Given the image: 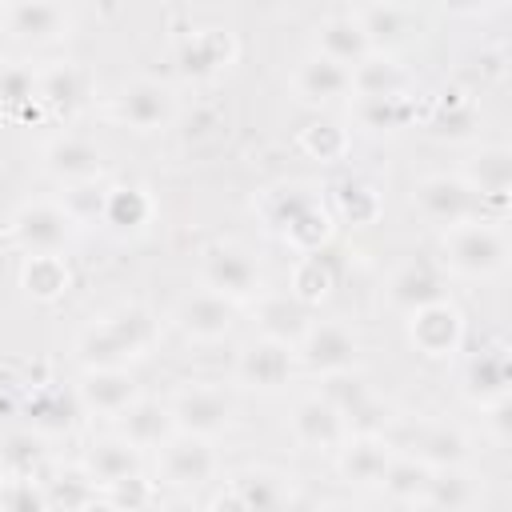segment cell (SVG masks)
I'll use <instances>...</instances> for the list:
<instances>
[{"instance_id": "6da1fadb", "label": "cell", "mask_w": 512, "mask_h": 512, "mask_svg": "<svg viewBox=\"0 0 512 512\" xmlns=\"http://www.w3.org/2000/svg\"><path fill=\"white\" fill-rule=\"evenodd\" d=\"M156 316L144 304H120L96 324H88L76 340V356L88 368H124L156 344Z\"/></svg>"}, {"instance_id": "7a4b0ae2", "label": "cell", "mask_w": 512, "mask_h": 512, "mask_svg": "<svg viewBox=\"0 0 512 512\" xmlns=\"http://www.w3.org/2000/svg\"><path fill=\"white\" fill-rule=\"evenodd\" d=\"M268 224L300 252H320L332 236V212L308 184H280L264 196Z\"/></svg>"}, {"instance_id": "3957f363", "label": "cell", "mask_w": 512, "mask_h": 512, "mask_svg": "<svg viewBox=\"0 0 512 512\" xmlns=\"http://www.w3.org/2000/svg\"><path fill=\"white\" fill-rule=\"evenodd\" d=\"M412 204L420 208L424 220L440 224L444 232L456 228V224H476V220L500 224V216H496L460 176H444V172H440V176H424V180L416 184V192H412Z\"/></svg>"}, {"instance_id": "277c9868", "label": "cell", "mask_w": 512, "mask_h": 512, "mask_svg": "<svg viewBox=\"0 0 512 512\" xmlns=\"http://www.w3.org/2000/svg\"><path fill=\"white\" fill-rule=\"evenodd\" d=\"M504 264H508V240L500 224L476 220V224H456L444 232V268L484 280V276L504 272Z\"/></svg>"}, {"instance_id": "5b68a950", "label": "cell", "mask_w": 512, "mask_h": 512, "mask_svg": "<svg viewBox=\"0 0 512 512\" xmlns=\"http://www.w3.org/2000/svg\"><path fill=\"white\" fill-rule=\"evenodd\" d=\"M320 396L340 412L348 436H384L388 424H392V412L384 400H376L368 392V384L356 376V372H336V376H324V388Z\"/></svg>"}, {"instance_id": "8992f818", "label": "cell", "mask_w": 512, "mask_h": 512, "mask_svg": "<svg viewBox=\"0 0 512 512\" xmlns=\"http://www.w3.org/2000/svg\"><path fill=\"white\" fill-rule=\"evenodd\" d=\"M76 220L64 212V204L52 200H32L20 204L12 216V236L28 256H60L76 240Z\"/></svg>"}, {"instance_id": "52a82bcc", "label": "cell", "mask_w": 512, "mask_h": 512, "mask_svg": "<svg viewBox=\"0 0 512 512\" xmlns=\"http://www.w3.org/2000/svg\"><path fill=\"white\" fill-rule=\"evenodd\" d=\"M300 364L308 372H320V376H336V372H352L356 368V356H360V340L348 324L340 320H312L308 332L296 340V352Z\"/></svg>"}, {"instance_id": "ba28073f", "label": "cell", "mask_w": 512, "mask_h": 512, "mask_svg": "<svg viewBox=\"0 0 512 512\" xmlns=\"http://www.w3.org/2000/svg\"><path fill=\"white\" fill-rule=\"evenodd\" d=\"M168 412H172V424L176 432L184 436H220L228 424H232V396L216 384H192V388H180L172 400H168Z\"/></svg>"}, {"instance_id": "9c48e42d", "label": "cell", "mask_w": 512, "mask_h": 512, "mask_svg": "<svg viewBox=\"0 0 512 512\" xmlns=\"http://www.w3.org/2000/svg\"><path fill=\"white\" fill-rule=\"evenodd\" d=\"M204 288L232 300V304H244L252 296H260L264 288V276H260V264L240 248V244H216L204 252Z\"/></svg>"}, {"instance_id": "30bf717a", "label": "cell", "mask_w": 512, "mask_h": 512, "mask_svg": "<svg viewBox=\"0 0 512 512\" xmlns=\"http://www.w3.org/2000/svg\"><path fill=\"white\" fill-rule=\"evenodd\" d=\"M396 444H400L404 456L428 464L432 472L436 468H464L468 456H472L468 436L460 428H452V424H412V428L400 432Z\"/></svg>"}, {"instance_id": "8fae6325", "label": "cell", "mask_w": 512, "mask_h": 512, "mask_svg": "<svg viewBox=\"0 0 512 512\" xmlns=\"http://www.w3.org/2000/svg\"><path fill=\"white\" fill-rule=\"evenodd\" d=\"M160 476L176 488H200L216 476V448L204 436H184L176 432L172 440L160 444Z\"/></svg>"}, {"instance_id": "7c38bea8", "label": "cell", "mask_w": 512, "mask_h": 512, "mask_svg": "<svg viewBox=\"0 0 512 512\" xmlns=\"http://www.w3.org/2000/svg\"><path fill=\"white\" fill-rule=\"evenodd\" d=\"M352 16L376 56L408 44L424 28V16L412 4H364V8H352Z\"/></svg>"}, {"instance_id": "4fadbf2b", "label": "cell", "mask_w": 512, "mask_h": 512, "mask_svg": "<svg viewBox=\"0 0 512 512\" xmlns=\"http://www.w3.org/2000/svg\"><path fill=\"white\" fill-rule=\"evenodd\" d=\"M408 340L424 352V356H452L464 340V316L452 300L428 304L420 312H412L408 320Z\"/></svg>"}, {"instance_id": "5bb4252c", "label": "cell", "mask_w": 512, "mask_h": 512, "mask_svg": "<svg viewBox=\"0 0 512 512\" xmlns=\"http://www.w3.org/2000/svg\"><path fill=\"white\" fill-rule=\"evenodd\" d=\"M236 380L248 384V388H260V392L284 388V384L292 380V348L256 336V340L244 344L240 356H236Z\"/></svg>"}, {"instance_id": "9a60e30c", "label": "cell", "mask_w": 512, "mask_h": 512, "mask_svg": "<svg viewBox=\"0 0 512 512\" xmlns=\"http://www.w3.org/2000/svg\"><path fill=\"white\" fill-rule=\"evenodd\" d=\"M4 28H8L16 40L48 44V40L68 36L72 12H68L64 4H52V0H16V4L4 8Z\"/></svg>"}, {"instance_id": "2e32d148", "label": "cell", "mask_w": 512, "mask_h": 512, "mask_svg": "<svg viewBox=\"0 0 512 512\" xmlns=\"http://www.w3.org/2000/svg\"><path fill=\"white\" fill-rule=\"evenodd\" d=\"M500 220H504V208H508V188H512V152L504 144H492V148H480L464 176H460Z\"/></svg>"}, {"instance_id": "e0dca14e", "label": "cell", "mask_w": 512, "mask_h": 512, "mask_svg": "<svg viewBox=\"0 0 512 512\" xmlns=\"http://www.w3.org/2000/svg\"><path fill=\"white\" fill-rule=\"evenodd\" d=\"M140 396L136 380L128 368H88L80 380H76V400L80 408L88 412H100V416H120L132 400Z\"/></svg>"}, {"instance_id": "ac0fdd59", "label": "cell", "mask_w": 512, "mask_h": 512, "mask_svg": "<svg viewBox=\"0 0 512 512\" xmlns=\"http://www.w3.org/2000/svg\"><path fill=\"white\" fill-rule=\"evenodd\" d=\"M388 300L400 312H408V316L420 312V308H428V304L448 300L440 264H432V260H408V264H400L392 272V280H388Z\"/></svg>"}, {"instance_id": "d6986e66", "label": "cell", "mask_w": 512, "mask_h": 512, "mask_svg": "<svg viewBox=\"0 0 512 512\" xmlns=\"http://www.w3.org/2000/svg\"><path fill=\"white\" fill-rule=\"evenodd\" d=\"M80 468L88 472V480L104 492V488H112V484H120V480H128V476H140L144 472V460H140V448H132L124 436H100V440H92L88 448H84V460H80Z\"/></svg>"}, {"instance_id": "ffe728a7", "label": "cell", "mask_w": 512, "mask_h": 512, "mask_svg": "<svg viewBox=\"0 0 512 512\" xmlns=\"http://www.w3.org/2000/svg\"><path fill=\"white\" fill-rule=\"evenodd\" d=\"M392 456H396V448L384 436H348L336 448V468L356 488H380Z\"/></svg>"}, {"instance_id": "44dd1931", "label": "cell", "mask_w": 512, "mask_h": 512, "mask_svg": "<svg viewBox=\"0 0 512 512\" xmlns=\"http://www.w3.org/2000/svg\"><path fill=\"white\" fill-rule=\"evenodd\" d=\"M116 116L136 132H156L172 120V92L160 80H132L116 96Z\"/></svg>"}, {"instance_id": "7402d4cb", "label": "cell", "mask_w": 512, "mask_h": 512, "mask_svg": "<svg viewBox=\"0 0 512 512\" xmlns=\"http://www.w3.org/2000/svg\"><path fill=\"white\" fill-rule=\"evenodd\" d=\"M44 168H48L56 180H64V184L72 188V184H92V180H100V176H104V156H100V148H96L92 140H84V136H56V140H48V148H44Z\"/></svg>"}, {"instance_id": "603a6c76", "label": "cell", "mask_w": 512, "mask_h": 512, "mask_svg": "<svg viewBox=\"0 0 512 512\" xmlns=\"http://www.w3.org/2000/svg\"><path fill=\"white\" fill-rule=\"evenodd\" d=\"M176 324L192 340H220L236 324V304L216 296V292H208V288H200V292H192V296H184L176 304Z\"/></svg>"}, {"instance_id": "cb8c5ba5", "label": "cell", "mask_w": 512, "mask_h": 512, "mask_svg": "<svg viewBox=\"0 0 512 512\" xmlns=\"http://www.w3.org/2000/svg\"><path fill=\"white\" fill-rule=\"evenodd\" d=\"M288 428H292L296 444H304V448H340L348 440V428H344L340 412L324 396L296 400V408L288 416Z\"/></svg>"}, {"instance_id": "d4e9b609", "label": "cell", "mask_w": 512, "mask_h": 512, "mask_svg": "<svg viewBox=\"0 0 512 512\" xmlns=\"http://www.w3.org/2000/svg\"><path fill=\"white\" fill-rule=\"evenodd\" d=\"M232 56H236V40L224 28H200V32H192V36L180 40L176 68L188 80H204V76H216L220 68H228Z\"/></svg>"}, {"instance_id": "484cf974", "label": "cell", "mask_w": 512, "mask_h": 512, "mask_svg": "<svg viewBox=\"0 0 512 512\" xmlns=\"http://www.w3.org/2000/svg\"><path fill=\"white\" fill-rule=\"evenodd\" d=\"M116 436H124L132 448H160L164 440L176 436V424H172V412L164 400H148V396H136L120 416H116Z\"/></svg>"}, {"instance_id": "4316f807", "label": "cell", "mask_w": 512, "mask_h": 512, "mask_svg": "<svg viewBox=\"0 0 512 512\" xmlns=\"http://www.w3.org/2000/svg\"><path fill=\"white\" fill-rule=\"evenodd\" d=\"M228 492L240 500L244 512H288L292 508V484L276 468H244L232 476Z\"/></svg>"}, {"instance_id": "83f0119b", "label": "cell", "mask_w": 512, "mask_h": 512, "mask_svg": "<svg viewBox=\"0 0 512 512\" xmlns=\"http://www.w3.org/2000/svg\"><path fill=\"white\" fill-rule=\"evenodd\" d=\"M464 396L480 408L488 404H500L508 400V384H512V372H508V356L504 348H488V352H476L468 364H464Z\"/></svg>"}, {"instance_id": "f1b7e54d", "label": "cell", "mask_w": 512, "mask_h": 512, "mask_svg": "<svg viewBox=\"0 0 512 512\" xmlns=\"http://www.w3.org/2000/svg\"><path fill=\"white\" fill-rule=\"evenodd\" d=\"M296 92L308 104H332L352 92V68L328 60V56H304L296 68Z\"/></svg>"}, {"instance_id": "f546056e", "label": "cell", "mask_w": 512, "mask_h": 512, "mask_svg": "<svg viewBox=\"0 0 512 512\" xmlns=\"http://www.w3.org/2000/svg\"><path fill=\"white\" fill-rule=\"evenodd\" d=\"M316 56H328L344 68H356L364 56H372V48H368L352 12H336V16L316 24Z\"/></svg>"}, {"instance_id": "4dcf8cb0", "label": "cell", "mask_w": 512, "mask_h": 512, "mask_svg": "<svg viewBox=\"0 0 512 512\" xmlns=\"http://www.w3.org/2000/svg\"><path fill=\"white\" fill-rule=\"evenodd\" d=\"M256 324H260V336L264 340H276V344H288V348H296V340L308 332V324H312V316H308V308L296 300V296H260V304H256Z\"/></svg>"}, {"instance_id": "1f68e13d", "label": "cell", "mask_w": 512, "mask_h": 512, "mask_svg": "<svg viewBox=\"0 0 512 512\" xmlns=\"http://www.w3.org/2000/svg\"><path fill=\"white\" fill-rule=\"evenodd\" d=\"M88 88H92V80L80 64H52L40 72V108H48L56 116H72L76 108H84Z\"/></svg>"}, {"instance_id": "d6a6232c", "label": "cell", "mask_w": 512, "mask_h": 512, "mask_svg": "<svg viewBox=\"0 0 512 512\" xmlns=\"http://www.w3.org/2000/svg\"><path fill=\"white\" fill-rule=\"evenodd\" d=\"M476 500H480V488L464 468H436L420 496L428 512H472Z\"/></svg>"}, {"instance_id": "836d02e7", "label": "cell", "mask_w": 512, "mask_h": 512, "mask_svg": "<svg viewBox=\"0 0 512 512\" xmlns=\"http://www.w3.org/2000/svg\"><path fill=\"white\" fill-rule=\"evenodd\" d=\"M424 128L432 136H440V140H468L480 128V108L464 92H444L432 104V112L424 116Z\"/></svg>"}, {"instance_id": "e575fe53", "label": "cell", "mask_w": 512, "mask_h": 512, "mask_svg": "<svg viewBox=\"0 0 512 512\" xmlns=\"http://www.w3.org/2000/svg\"><path fill=\"white\" fill-rule=\"evenodd\" d=\"M408 72L388 56H364L352 68V92L356 96H408Z\"/></svg>"}, {"instance_id": "d590c367", "label": "cell", "mask_w": 512, "mask_h": 512, "mask_svg": "<svg viewBox=\"0 0 512 512\" xmlns=\"http://www.w3.org/2000/svg\"><path fill=\"white\" fill-rule=\"evenodd\" d=\"M40 108V72L28 64H0V112L4 116H36Z\"/></svg>"}, {"instance_id": "8d00e7d4", "label": "cell", "mask_w": 512, "mask_h": 512, "mask_svg": "<svg viewBox=\"0 0 512 512\" xmlns=\"http://www.w3.org/2000/svg\"><path fill=\"white\" fill-rule=\"evenodd\" d=\"M416 116L412 96H356V124L364 132H400Z\"/></svg>"}, {"instance_id": "74e56055", "label": "cell", "mask_w": 512, "mask_h": 512, "mask_svg": "<svg viewBox=\"0 0 512 512\" xmlns=\"http://www.w3.org/2000/svg\"><path fill=\"white\" fill-rule=\"evenodd\" d=\"M332 284H336V268H332L328 252H324V248H320V252H304V256L296 260V268H292L288 296H296L304 308H312V304H320V300L332 292Z\"/></svg>"}, {"instance_id": "f35d334b", "label": "cell", "mask_w": 512, "mask_h": 512, "mask_svg": "<svg viewBox=\"0 0 512 512\" xmlns=\"http://www.w3.org/2000/svg\"><path fill=\"white\" fill-rule=\"evenodd\" d=\"M40 488H44L52 512H84V508L100 496V488L88 480V472H84L80 464H72V468H56Z\"/></svg>"}, {"instance_id": "ab89813d", "label": "cell", "mask_w": 512, "mask_h": 512, "mask_svg": "<svg viewBox=\"0 0 512 512\" xmlns=\"http://www.w3.org/2000/svg\"><path fill=\"white\" fill-rule=\"evenodd\" d=\"M112 232H140L148 220H152V200L144 188L136 184H120V188H108V200H104V216H100Z\"/></svg>"}, {"instance_id": "60d3db41", "label": "cell", "mask_w": 512, "mask_h": 512, "mask_svg": "<svg viewBox=\"0 0 512 512\" xmlns=\"http://www.w3.org/2000/svg\"><path fill=\"white\" fill-rule=\"evenodd\" d=\"M332 200H336L340 220H348L352 228H364V224H372V220L380 216V192H376V184H368L364 176L340 180L336 192H332Z\"/></svg>"}, {"instance_id": "b9f144b4", "label": "cell", "mask_w": 512, "mask_h": 512, "mask_svg": "<svg viewBox=\"0 0 512 512\" xmlns=\"http://www.w3.org/2000/svg\"><path fill=\"white\" fill-rule=\"evenodd\" d=\"M76 412H80V400H76V392H64V388H40L28 400V420L40 432H64V428H72Z\"/></svg>"}, {"instance_id": "7bdbcfd3", "label": "cell", "mask_w": 512, "mask_h": 512, "mask_svg": "<svg viewBox=\"0 0 512 512\" xmlns=\"http://www.w3.org/2000/svg\"><path fill=\"white\" fill-rule=\"evenodd\" d=\"M20 284L36 300H56L68 288V264L64 256H28L20 268Z\"/></svg>"}, {"instance_id": "ee69618b", "label": "cell", "mask_w": 512, "mask_h": 512, "mask_svg": "<svg viewBox=\"0 0 512 512\" xmlns=\"http://www.w3.org/2000/svg\"><path fill=\"white\" fill-rule=\"evenodd\" d=\"M44 464V440L40 432H8L0 440V472L4 476H28L36 480V468Z\"/></svg>"}, {"instance_id": "f6af8a7d", "label": "cell", "mask_w": 512, "mask_h": 512, "mask_svg": "<svg viewBox=\"0 0 512 512\" xmlns=\"http://www.w3.org/2000/svg\"><path fill=\"white\" fill-rule=\"evenodd\" d=\"M428 480H432V468H428V464H420V460L396 452L392 464H388V472H384V480H380V488H384L392 500H408V504H416V500L424 496Z\"/></svg>"}, {"instance_id": "bcb514c9", "label": "cell", "mask_w": 512, "mask_h": 512, "mask_svg": "<svg viewBox=\"0 0 512 512\" xmlns=\"http://www.w3.org/2000/svg\"><path fill=\"white\" fill-rule=\"evenodd\" d=\"M300 148L324 164L340 160L348 152V132L336 124V120H312L304 132H300Z\"/></svg>"}, {"instance_id": "7dc6e473", "label": "cell", "mask_w": 512, "mask_h": 512, "mask_svg": "<svg viewBox=\"0 0 512 512\" xmlns=\"http://www.w3.org/2000/svg\"><path fill=\"white\" fill-rule=\"evenodd\" d=\"M0 512H52L40 480L28 476H4L0 480Z\"/></svg>"}, {"instance_id": "c3c4849f", "label": "cell", "mask_w": 512, "mask_h": 512, "mask_svg": "<svg viewBox=\"0 0 512 512\" xmlns=\"http://www.w3.org/2000/svg\"><path fill=\"white\" fill-rule=\"evenodd\" d=\"M104 200H108V188L100 180L92 184H72L68 196H64V212L76 220V224H88V220H100L104 216Z\"/></svg>"}, {"instance_id": "681fc988", "label": "cell", "mask_w": 512, "mask_h": 512, "mask_svg": "<svg viewBox=\"0 0 512 512\" xmlns=\"http://www.w3.org/2000/svg\"><path fill=\"white\" fill-rule=\"evenodd\" d=\"M104 500H108L116 512H144V508L152 504V484H148V476L140 472V476H128V480L104 488Z\"/></svg>"}, {"instance_id": "f907efd6", "label": "cell", "mask_w": 512, "mask_h": 512, "mask_svg": "<svg viewBox=\"0 0 512 512\" xmlns=\"http://www.w3.org/2000/svg\"><path fill=\"white\" fill-rule=\"evenodd\" d=\"M488 420H492V432L500 444H508V400L500 404H488Z\"/></svg>"}, {"instance_id": "816d5d0a", "label": "cell", "mask_w": 512, "mask_h": 512, "mask_svg": "<svg viewBox=\"0 0 512 512\" xmlns=\"http://www.w3.org/2000/svg\"><path fill=\"white\" fill-rule=\"evenodd\" d=\"M208 512H244V508H240V500H236L232 492H220V496L208 504Z\"/></svg>"}, {"instance_id": "f5cc1de1", "label": "cell", "mask_w": 512, "mask_h": 512, "mask_svg": "<svg viewBox=\"0 0 512 512\" xmlns=\"http://www.w3.org/2000/svg\"><path fill=\"white\" fill-rule=\"evenodd\" d=\"M160 512H200V508H196L192 500H172V504H164Z\"/></svg>"}, {"instance_id": "db71d44e", "label": "cell", "mask_w": 512, "mask_h": 512, "mask_svg": "<svg viewBox=\"0 0 512 512\" xmlns=\"http://www.w3.org/2000/svg\"><path fill=\"white\" fill-rule=\"evenodd\" d=\"M320 512H360V508H356V504H348V500H328Z\"/></svg>"}, {"instance_id": "11a10c76", "label": "cell", "mask_w": 512, "mask_h": 512, "mask_svg": "<svg viewBox=\"0 0 512 512\" xmlns=\"http://www.w3.org/2000/svg\"><path fill=\"white\" fill-rule=\"evenodd\" d=\"M84 512H116V508H112V504H108L104 496H96V500H92V504H88Z\"/></svg>"}, {"instance_id": "9f6ffc18", "label": "cell", "mask_w": 512, "mask_h": 512, "mask_svg": "<svg viewBox=\"0 0 512 512\" xmlns=\"http://www.w3.org/2000/svg\"><path fill=\"white\" fill-rule=\"evenodd\" d=\"M0 480H4V472H0Z\"/></svg>"}]
</instances>
